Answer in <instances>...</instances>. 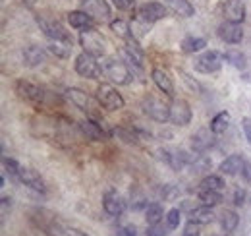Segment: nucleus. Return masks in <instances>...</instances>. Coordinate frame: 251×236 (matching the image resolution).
Returning <instances> with one entry per match:
<instances>
[{
  "mask_svg": "<svg viewBox=\"0 0 251 236\" xmlns=\"http://www.w3.org/2000/svg\"><path fill=\"white\" fill-rule=\"evenodd\" d=\"M14 91H16V95H18L22 101L31 103L35 107L49 105L50 99L54 101V95H52L50 91H47V89L41 88V86H35L31 82H25V80H18V82L14 84Z\"/></svg>",
  "mask_w": 251,
  "mask_h": 236,
  "instance_id": "obj_1",
  "label": "nucleus"
},
{
  "mask_svg": "<svg viewBox=\"0 0 251 236\" xmlns=\"http://www.w3.org/2000/svg\"><path fill=\"white\" fill-rule=\"evenodd\" d=\"M102 70H104V76L116 86H129L133 80V70L127 66L126 60H120L116 57H106L102 60Z\"/></svg>",
  "mask_w": 251,
  "mask_h": 236,
  "instance_id": "obj_2",
  "label": "nucleus"
},
{
  "mask_svg": "<svg viewBox=\"0 0 251 236\" xmlns=\"http://www.w3.org/2000/svg\"><path fill=\"white\" fill-rule=\"evenodd\" d=\"M95 99H97L99 107H102V109L108 111V113L122 111L126 107V101H124V97H122V93L114 88L112 84H100V86L97 88Z\"/></svg>",
  "mask_w": 251,
  "mask_h": 236,
  "instance_id": "obj_3",
  "label": "nucleus"
},
{
  "mask_svg": "<svg viewBox=\"0 0 251 236\" xmlns=\"http://www.w3.org/2000/svg\"><path fill=\"white\" fill-rule=\"evenodd\" d=\"M74 70H75L77 76H81L85 80H99L104 74L102 64L99 62V59L89 55V53H83V51L74 60Z\"/></svg>",
  "mask_w": 251,
  "mask_h": 236,
  "instance_id": "obj_4",
  "label": "nucleus"
},
{
  "mask_svg": "<svg viewBox=\"0 0 251 236\" xmlns=\"http://www.w3.org/2000/svg\"><path fill=\"white\" fill-rule=\"evenodd\" d=\"M141 111L143 115H147L158 124L170 122V105H166L162 99H158L155 95H145L141 99Z\"/></svg>",
  "mask_w": 251,
  "mask_h": 236,
  "instance_id": "obj_5",
  "label": "nucleus"
},
{
  "mask_svg": "<svg viewBox=\"0 0 251 236\" xmlns=\"http://www.w3.org/2000/svg\"><path fill=\"white\" fill-rule=\"evenodd\" d=\"M79 132H81L87 140H91V142H106V140L112 138V130H110V128L106 126V122L100 120V118L87 117L85 120H81V122H79Z\"/></svg>",
  "mask_w": 251,
  "mask_h": 236,
  "instance_id": "obj_6",
  "label": "nucleus"
},
{
  "mask_svg": "<svg viewBox=\"0 0 251 236\" xmlns=\"http://www.w3.org/2000/svg\"><path fill=\"white\" fill-rule=\"evenodd\" d=\"M79 47L83 49V53H89L97 59H102L106 55V41L95 28L79 31Z\"/></svg>",
  "mask_w": 251,
  "mask_h": 236,
  "instance_id": "obj_7",
  "label": "nucleus"
},
{
  "mask_svg": "<svg viewBox=\"0 0 251 236\" xmlns=\"http://www.w3.org/2000/svg\"><path fill=\"white\" fill-rule=\"evenodd\" d=\"M222 62H224V57L219 51H205L195 59L193 68L199 74H217L222 68Z\"/></svg>",
  "mask_w": 251,
  "mask_h": 236,
  "instance_id": "obj_8",
  "label": "nucleus"
},
{
  "mask_svg": "<svg viewBox=\"0 0 251 236\" xmlns=\"http://www.w3.org/2000/svg\"><path fill=\"white\" fill-rule=\"evenodd\" d=\"M168 16V8L162 2H145L137 8V20L145 22V24H157L160 20H164Z\"/></svg>",
  "mask_w": 251,
  "mask_h": 236,
  "instance_id": "obj_9",
  "label": "nucleus"
},
{
  "mask_svg": "<svg viewBox=\"0 0 251 236\" xmlns=\"http://www.w3.org/2000/svg\"><path fill=\"white\" fill-rule=\"evenodd\" d=\"M191 118H193V113H191V107H189L188 101L174 97L170 101V122L174 126L184 128V126H188L189 122H191Z\"/></svg>",
  "mask_w": 251,
  "mask_h": 236,
  "instance_id": "obj_10",
  "label": "nucleus"
},
{
  "mask_svg": "<svg viewBox=\"0 0 251 236\" xmlns=\"http://www.w3.org/2000/svg\"><path fill=\"white\" fill-rule=\"evenodd\" d=\"M66 97L72 101V105L83 113H87V117L91 118H99L97 111H95V103L93 99L83 91V89H77V88H70L66 91Z\"/></svg>",
  "mask_w": 251,
  "mask_h": 236,
  "instance_id": "obj_11",
  "label": "nucleus"
},
{
  "mask_svg": "<svg viewBox=\"0 0 251 236\" xmlns=\"http://www.w3.org/2000/svg\"><path fill=\"white\" fill-rule=\"evenodd\" d=\"M217 35L222 43L226 45H240L242 39H244V28L242 24H236V22H228L224 20L217 30Z\"/></svg>",
  "mask_w": 251,
  "mask_h": 236,
  "instance_id": "obj_12",
  "label": "nucleus"
},
{
  "mask_svg": "<svg viewBox=\"0 0 251 236\" xmlns=\"http://www.w3.org/2000/svg\"><path fill=\"white\" fill-rule=\"evenodd\" d=\"M37 24H39V28L43 30L45 37H47L49 41H66V43H74V37H72L68 31L64 30L58 22L39 18V20H37Z\"/></svg>",
  "mask_w": 251,
  "mask_h": 236,
  "instance_id": "obj_13",
  "label": "nucleus"
},
{
  "mask_svg": "<svg viewBox=\"0 0 251 236\" xmlns=\"http://www.w3.org/2000/svg\"><path fill=\"white\" fill-rule=\"evenodd\" d=\"M81 10H85L95 22H112L110 16H112V10H110V4L106 0H83V6Z\"/></svg>",
  "mask_w": 251,
  "mask_h": 236,
  "instance_id": "obj_14",
  "label": "nucleus"
},
{
  "mask_svg": "<svg viewBox=\"0 0 251 236\" xmlns=\"http://www.w3.org/2000/svg\"><path fill=\"white\" fill-rule=\"evenodd\" d=\"M126 207H127L126 200L116 192V190L104 192V196H102V209H104L110 217H122Z\"/></svg>",
  "mask_w": 251,
  "mask_h": 236,
  "instance_id": "obj_15",
  "label": "nucleus"
},
{
  "mask_svg": "<svg viewBox=\"0 0 251 236\" xmlns=\"http://www.w3.org/2000/svg\"><path fill=\"white\" fill-rule=\"evenodd\" d=\"M217 134L211 132V128H201L195 134H191V151L193 153H207L209 149L215 146Z\"/></svg>",
  "mask_w": 251,
  "mask_h": 236,
  "instance_id": "obj_16",
  "label": "nucleus"
},
{
  "mask_svg": "<svg viewBox=\"0 0 251 236\" xmlns=\"http://www.w3.org/2000/svg\"><path fill=\"white\" fill-rule=\"evenodd\" d=\"M151 80H153V84L157 86V89L160 93H164L168 99H174V95H176L174 82H172L170 74L164 68H153L151 70Z\"/></svg>",
  "mask_w": 251,
  "mask_h": 236,
  "instance_id": "obj_17",
  "label": "nucleus"
},
{
  "mask_svg": "<svg viewBox=\"0 0 251 236\" xmlns=\"http://www.w3.org/2000/svg\"><path fill=\"white\" fill-rule=\"evenodd\" d=\"M18 182L24 184V186H27V188H31V190H35V192H39V194L47 192L45 180L41 178V175H39L35 169H29V167H22V169H20Z\"/></svg>",
  "mask_w": 251,
  "mask_h": 236,
  "instance_id": "obj_18",
  "label": "nucleus"
},
{
  "mask_svg": "<svg viewBox=\"0 0 251 236\" xmlns=\"http://www.w3.org/2000/svg\"><path fill=\"white\" fill-rule=\"evenodd\" d=\"M66 20H68V24H70L74 30H77V31L93 30L95 24H97L85 10H72V12H68V18H66Z\"/></svg>",
  "mask_w": 251,
  "mask_h": 236,
  "instance_id": "obj_19",
  "label": "nucleus"
},
{
  "mask_svg": "<svg viewBox=\"0 0 251 236\" xmlns=\"http://www.w3.org/2000/svg\"><path fill=\"white\" fill-rule=\"evenodd\" d=\"M244 165H246V159H244V155H240V153H234V155L226 157V159L220 163L219 171H220V175H224V177H236V175H240V173H242Z\"/></svg>",
  "mask_w": 251,
  "mask_h": 236,
  "instance_id": "obj_20",
  "label": "nucleus"
},
{
  "mask_svg": "<svg viewBox=\"0 0 251 236\" xmlns=\"http://www.w3.org/2000/svg\"><path fill=\"white\" fill-rule=\"evenodd\" d=\"M224 18L228 22L244 24V20H246V0H226V4H224Z\"/></svg>",
  "mask_w": 251,
  "mask_h": 236,
  "instance_id": "obj_21",
  "label": "nucleus"
},
{
  "mask_svg": "<svg viewBox=\"0 0 251 236\" xmlns=\"http://www.w3.org/2000/svg\"><path fill=\"white\" fill-rule=\"evenodd\" d=\"M47 51H49V49H43V47H39V45H29V47H25V49H24V62H25V66L37 68V66L45 64V62H47V57H49Z\"/></svg>",
  "mask_w": 251,
  "mask_h": 236,
  "instance_id": "obj_22",
  "label": "nucleus"
},
{
  "mask_svg": "<svg viewBox=\"0 0 251 236\" xmlns=\"http://www.w3.org/2000/svg\"><path fill=\"white\" fill-rule=\"evenodd\" d=\"M188 219L197 223V225H211L215 221V211L213 207H207V206H199V207H193L191 211L188 213Z\"/></svg>",
  "mask_w": 251,
  "mask_h": 236,
  "instance_id": "obj_23",
  "label": "nucleus"
},
{
  "mask_svg": "<svg viewBox=\"0 0 251 236\" xmlns=\"http://www.w3.org/2000/svg\"><path fill=\"white\" fill-rule=\"evenodd\" d=\"M164 4H166V8L170 12H174L180 18H191V16H195V6L189 0H164Z\"/></svg>",
  "mask_w": 251,
  "mask_h": 236,
  "instance_id": "obj_24",
  "label": "nucleus"
},
{
  "mask_svg": "<svg viewBox=\"0 0 251 236\" xmlns=\"http://www.w3.org/2000/svg\"><path fill=\"white\" fill-rule=\"evenodd\" d=\"M205 47H207V39H203V37H193V35H188V37L182 41V45H180V49H182L184 55L201 53Z\"/></svg>",
  "mask_w": 251,
  "mask_h": 236,
  "instance_id": "obj_25",
  "label": "nucleus"
},
{
  "mask_svg": "<svg viewBox=\"0 0 251 236\" xmlns=\"http://www.w3.org/2000/svg\"><path fill=\"white\" fill-rule=\"evenodd\" d=\"M238 225H240V215L234 209H224L220 215V229L228 235V233H234Z\"/></svg>",
  "mask_w": 251,
  "mask_h": 236,
  "instance_id": "obj_26",
  "label": "nucleus"
},
{
  "mask_svg": "<svg viewBox=\"0 0 251 236\" xmlns=\"http://www.w3.org/2000/svg\"><path fill=\"white\" fill-rule=\"evenodd\" d=\"M230 120H232V117H230V113H228V111H220L219 115H215V117L211 118L209 128H211V132H213V134L220 136V134H224V132L228 130Z\"/></svg>",
  "mask_w": 251,
  "mask_h": 236,
  "instance_id": "obj_27",
  "label": "nucleus"
},
{
  "mask_svg": "<svg viewBox=\"0 0 251 236\" xmlns=\"http://www.w3.org/2000/svg\"><path fill=\"white\" fill-rule=\"evenodd\" d=\"M108 26H110V31H112L116 37H120L124 43H126V41H129L131 37H135V35H133V31H131V26H129L126 20H122V18L112 20Z\"/></svg>",
  "mask_w": 251,
  "mask_h": 236,
  "instance_id": "obj_28",
  "label": "nucleus"
},
{
  "mask_svg": "<svg viewBox=\"0 0 251 236\" xmlns=\"http://www.w3.org/2000/svg\"><path fill=\"white\" fill-rule=\"evenodd\" d=\"M49 53L54 55L56 59H70L72 57V49L74 43H66V41H49Z\"/></svg>",
  "mask_w": 251,
  "mask_h": 236,
  "instance_id": "obj_29",
  "label": "nucleus"
},
{
  "mask_svg": "<svg viewBox=\"0 0 251 236\" xmlns=\"http://www.w3.org/2000/svg\"><path fill=\"white\" fill-rule=\"evenodd\" d=\"M201 206H207V207H217L222 204V192L219 190H199L197 194Z\"/></svg>",
  "mask_w": 251,
  "mask_h": 236,
  "instance_id": "obj_30",
  "label": "nucleus"
},
{
  "mask_svg": "<svg viewBox=\"0 0 251 236\" xmlns=\"http://www.w3.org/2000/svg\"><path fill=\"white\" fill-rule=\"evenodd\" d=\"M224 60L230 64V66H234V68H238V70H246V66H248V62H246V55L242 53V51H238V49H228V51H224Z\"/></svg>",
  "mask_w": 251,
  "mask_h": 236,
  "instance_id": "obj_31",
  "label": "nucleus"
},
{
  "mask_svg": "<svg viewBox=\"0 0 251 236\" xmlns=\"http://www.w3.org/2000/svg\"><path fill=\"white\" fill-rule=\"evenodd\" d=\"M2 169H4V175L12 178L14 182H18V177H20V163L14 159V157H8V155H2Z\"/></svg>",
  "mask_w": 251,
  "mask_h": 236,
  "instance_id": "obj_32",
  "label": "nucleus"
},
{
  "mask_svg": "<svg viewBox=\"0 0 251 236\" xmlns=\"http://www.w3.org/2000/svg\"><path fill=\"white\" fill-rule=\"evenodd\" d=\"M224 186H226V182L219 175H207L199 182V190H219V192H222Z\"/></svg>",
  "mask_w": 251,
  "mask_h": 236,
  "instance_id": "obj_33",
  "label": "nucleus"
},
{
  "mask_svg": "<svg viewBox=\"0 0 251 236\" xmlns=\"http://www.w3.org/2000/svg\"><path fill=\"white\" fill-rule=\"evenodd\" d=\"M162 217H164V209L160 204H149V207L145 209V221H147V225H157L162 221Z\"/></svg>",
  "mask_w": 251,
  "mask_h": 236,
  "instance_id": "obj_34",
  "label": "nucleus"
},
{
  "mask_svg": "<svg viewBox=\"0 0 251 236\" xmlns=\"http://www.w3.org/2000/svg\"><path fill=\"white\" fill-rule=\"evenodd\" d=\"M164 223H166V227H168L170 231H176V229L180 227V223H182V209L172 207V209L164 215Z\"/></svg>",
  "mask_w": 251,
  "mask_h": 236,
  "instance_id": "obj_35",
  "label": "nucleus"
},
{
  "mask_svg": "<svg viewBox=\"0 0 251 236\" xmlns=\"http://www.w3.org/2000/svg\"><path fill=\"white\" fill-rule=\"evenodd\" d=\"M211 167H213V161H211L205 153H197L195 159H193V163H191V169H193L195 173H205V171H209Z\"/></svg>",
  "mask_w": 251,
  "mask_h": 236,
  "instance_id": "obj_36",
  "label": "nucleus"
},
{
  "mask_svg": "<svg viewBox=\"0 0 251 236\" xmlns=\"http://www.w3.org/2000/svg\"><path fill=\"white\" fill-rule=\"evenodd\" d=\"M178 196H180V188H178L176 184H164V186L160 188V198H162V202H176Z\"/></svg>",
  "mask_w": 251,
  "mask_h": 236,
  "instance_id": "obj_37",
  "label": "nucleus"
},
{
  "mask_svg": "<svg viewBox=\"0 0 251 236\" xmlns=\"http://www.w3.org/2000/svg\"><path fill=\"white\" fill-rule=\"evenodd\" d=\"M168 227H166V223L162 225V221L157 223V225H149V229H147V236H166L168 235Z\"/></svg>",
  "mask_w": 251,
  "mask_h": 236,
  "instance_id": "obj_38",
  "label": "nucleus"
},
{
  "mask_svg": "<svg viewBox=\"0 0 251 236\" xmlns=\"http://www.w3.org/2000/svg\"><path fill=\"white\" fill-rule=\"evenodd\" d=\"M180 78H182V82H184V84H186V86H188V88L191 89L193 93H195V91H201V86H199V84H197V82H195V80L189 76L188 72L180 70Z\"/></svg>",
  "mask_w": 251,
  "mask_h": 236,
  "instance_id": "obj_39",
  "label": "nucleus"
},
{
  "mask_svg": "<svg viewBox=\"0 0 251 236\" xmlns=\"http://www.w3.org/2000/svg\"><path fill=\"white\" fill-rule=\"evenodd\" d=\"M184 236H201V225L188 219V223L184 225Z\"/></svg>",
  "mask_w": 251,
  "mask_h": 236,
  "instance_id": "obj_40",
  "label": "nucleus"
},
{
  "mask_svg": "<svg viewBox=\"0 0 251 236\" xmlns=\"http://www.w3.org/2000/svg\"><path fill=\"white\" fill-rule=\"evenodd\" d=\"M112 4L120 12H129V10L135 8V0H112Z\"/></svg>",
  "mask_w": 251,
  "mask_h": 236,
  "instance_id": "obj_41",
  "label": "nucleus"
},
{
  "mask_svg": "<svg viewBox=\"0 0 251 236\" xmlns=\"http://www.w3.org/2000/svg\"><path fill=\"white\" fill-rule=\"evenodd\" d=\"M116 236H137V229L133 225H122L116 229Z\"/></svg>",
  "mask_w": 251,
  "mask_h": 236,
  "instance_id": "obj_42",
  "label": "nucleus"
},
{
  "mask_svg": "<svg viewBox=\"0 0 251 236\" xmlns=\"http://www.w3.org/2000/svg\"><path fill=\"white\" fill-rule=\"evenodd\" d=\"M244 204H246V190L238 186V188L234 190V206L242 207Z\"/></svg>",
  "mask_w": 251,
  "mask_h": 236,
  "instance_id": "obj_43",
  "label": "nucleus"
},
{
  "mask_svg": "<svg viewBox=\"0 0 251 236\" xmlns=\"http://www.w3.org/2000/svg\"><path fill=\"white\" fill-rule=\"evenodd\" d=\"M12 202H14V200H12L10 196H2V198H0V206H2V219H6V217H8V211L12 209Z\"/></svg>",
  "mask_w": 251,
  "mask_h": 236,
  "instance_id": "obj_44",
  "label": "nucleus"
},
{
  "mask_svg": "<svg viewBox=\"0 0 251 236\" xmlns=\"http://www.w3.org/2000/svg\"><path fill=\"white\" fill-rule=\"evenodd\" d=\"M242 130H244V136H246L248 144L251 146V118L248 117L242 118Z\"/></svg>",
  "mask_w": 251,
  "mask_h": 236,
  "instance_id": "obj_45",
  "label": "nucleus"
},
{
  "mask_svg": "<svg viewBox=\"0 0 251 236\" xmlns=\"http://www.w3.org/2000/svg\"><path fill=\"white\" fill-rule=\"evenodd\" d=\"M242 178L246 180V182H251V163L250 161H246V165H244V169H242Z\"/></svg>",
  "mask_w": 251,
  "mask_h": 236,
  "instance_id": "obj_46",
  "label": "nucleus"
}]
</instances>
